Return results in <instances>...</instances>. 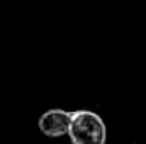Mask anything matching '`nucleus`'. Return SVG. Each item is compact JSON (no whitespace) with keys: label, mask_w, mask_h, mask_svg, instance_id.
Returning a JSON list of instances; mask_svg holds the SVG:
<instances>
[{"label":"nucleus","mask_w":146,"mask_h":144,"mask_svg":"<svg viewBox=\"0 0 146 144\" xmlns=\"http://www.w3.org/2000/svg\"><path fill=\"white\" fill-rule=\"evenodd\" d=\"M70 119H72V112L63 110V108H49L39 117L37 126H39V131L44 136L61 137L68 132Z\"/></svg>","instance_id":"2"},{"label":"nucleus","mask_w":146,"mask_h":144,"mask_svg":"<svg viewBox=\"0 0 146 144\" xmlns=\"http://www.w3.org/2000/svg\"><path fill=\"white\" fill-rule=\"evenodd\" d=\"M68 137L73 144H106L107 127L104 119L92 110H75L72 112Z\"/></svg>","instance_id":"1"}]
</instances>
